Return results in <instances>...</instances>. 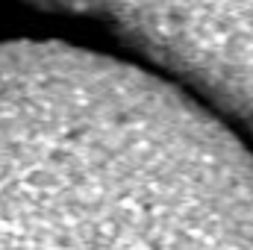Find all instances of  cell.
<instances>
[{
    "instance_id": "1",
    "label": "cell",
    "mask_w": 253,
    "mask_h": 250,
    "mask_svg": "<svg viewBox=\"0 0 253 250\" xmlns=\"http://www.w3.org/2000/svg\"><path fill=\"white\" fill-rule=\"evenodd\" d=\"M0 250H253V153L162 77L0 42Z\"/></svg>"
},
{
    "instance_id": "2",
    "label": "cell",
    "mask_w": 253,
    "mask_h": 250,
    "mask_svg": "<svg viewBox=\"0 0 253 250\" xmlns=\"http://www.w3.org/2000/svg\"><path fill=\"white\" fill-rule=\"evenodd\" d=\"M71 12L100 18L150 62L253 129V6L94 3Z\"/></svg>"
}]
</instances>
